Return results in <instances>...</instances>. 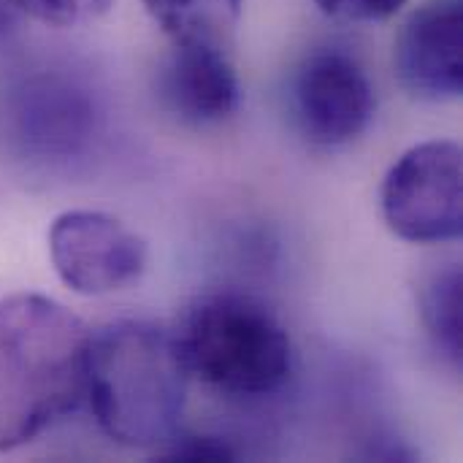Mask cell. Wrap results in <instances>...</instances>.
I'll list each match as a JSON object with an SVG mask.
<instances>
[{"label": "cell", "instance_id": "cell-1", "mask_svg": "<svg viewBox=\"0 0 463 463\" xmlns=\"http://www.w3.org/2000/svg\"><path fill=\"white\" fill-rule=\"evenodd\" d=\"M90 334L46 296L0 301V453L33 442L84 402Z\"/></svg>", "mask_w": 463, "mask_h": 463}, {"label": "cell", "instance_id": "cell-2", "mask_svg": "<svg viewBox=\"0 0 463 463\" xmlns=\"http://www.w3.org/2000/svg\"><path fill=\"white\" fill-rule=\"evenodd\" d=\"M187 380L174 331L157 323L119 320L90 334L84 399L117 445L160 450L179 431Z\"/></svg>", "mask_w": 463, "mask_h": 463}, {"label": "cell", "instance_id": "cell-3", "mask_svg": "<svg viewBox=\"0 0 463 463\" xmlns=\"http://www.w3.org/2000/svg\"><path fill=\"white\" fill-rule=\"evenodd\" d=\"M187 374L228 396L277 393L293 372V345L274 312L244 293L193 304L174 334Z\"/></svg>", "mask_w": 463, "mask_h": 463}, {"label": "cell", "instance_id": "cell-4", "mask_svg": "<svg viewBox=\"0 0 463 463\" xmlns=\"http://www.w3.org/2000/svg\"><path fill=\"white\" fill-rule=\"evenodd\" d=\"M388 228L412 244H442L463 231V152L434 138L407 149L380 190Z\"/></svg>", "mask_w": 463, "mask_h": 463}, {"label": "cell", "instance_id": "cell-5", "mask_svg": "<svg viewBox=\"0 0 463 463\" xmlns=\"http://www.w3.org/2000/svg\"><path fill=\"white\" fill-rule=\"evenodd\" d=\"M49 258L79 296H109L125 290L146 271V244L111 214L73 209L54 217L49 228Z\"/></svg>", "mask_w": 463, "mask_h": 463}, {"label": "cell", "instance_id": "cell-6", "mask_svg": "<svg viewBox=\"0 0 463 463\" xmlns=\"http://www.w3.org/2000/svg\"><path fill=\"white\" fill-rule=\"evenodd\" d=\"M290 103L301 136L317 146H342L358 138L377 106L366 71L345 52L307 57L293 76Z\"/></svg>", "mask_w": 463, "mask_h": 463}, {"label": "cell", "instance_id": "cell-7", "mask_svg": "<svg viewBox=\"0 0 463 463\" xmlns=\"http://www.w3.org/2000/svg\"><path fill=\"white\" fill-rule=\"evenodd\" d=\"M396 73L420 100H456L463 92V3L418 8L396 38Z\"/></svg>", "mask_w": 463, "mask_h": 463}, {"label": "cell", "instance_id": "cell-8", "mask_svg": "<svg viewBox=\"0 0 463 463\" xmlns=\"http://www.w3.org/2000/svg\"><path fill=\"white\" fill-rule=\"evenodd\" d=\"M163 109L190 128H209L239 109V76L217 43H174L157 73Z\"/></svg>", "mask_w": 463, "mask_h": 463}, {"label": "cell", "instance_id": "cell-9", "mask_svg": "<svg viewBox=\"0 0 463 463\" xmlns=\"http://www.w3.org/2000/svg\"><path fill=\"white\" fill-rule=\"evenodd\" d=\"M174 43H217L233 33L241 0H141Z\"/></svg>", "mask_w": 463, "mask_h": 463}, {"label": "cell", "instance_id": "cell-10", "mask_svg": "<svg viewBox=\"0 0 463 463\" xmlns=\"http://www.w3.org/2000/svg\"><path fill=\"white\" fill-rule=\"evenodd\" d=\"M423 323L434 347L458 366L463 358V274L448 266L423 290Z\"/></svg>", "mask_w": 463, "mask_h": 463}, {"label": "cell", "instance_id": "cell-11", "mask_svg": "<svg viewBox=\"0 0 463 463\" xmlns=\"http://www.w3.org/2000/svg\"><path fill=\"white\" fill-rule=\"evenodd\" d=\"M19 11L52 27H71L109 11L111 0H14Z\"/></svg>", "mask_w": 463, "mask_h": 463}, {"label": "cell", "instance_id": "cell-12", "mask_svg": "<svg viewBox=\"0 0 463 463\" xmlns=\"http://www.w3.org/2000/svg\"><path fill=\"white\" fill-rule=\"evenodd\" d=\"M155 456L171 463H220L233 461L236 450L220 437H182L176 431L160 450H155Z\"/></svg>", "mask_w": 463, "mask_h": 463}, {"label": "cell", "instance_id": "cell-13", "mask_svg": "<svg viewBox=\"0 0 463 463\" xmlns=\"http://www.w3.org/2000/svg\"><path fill=\"white\" fill-rule=\"evenodd\" d=\"M317 8L342 22H385L407 0H315Z\"/></svg>", "mask_w": 463, "mask_h": 463}]
</instances>
